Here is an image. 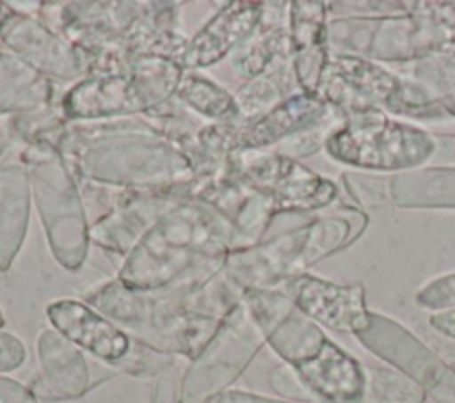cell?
<instances>
[{"mask_svg":"<svg viewBox=\"0 0 455 403\" xmlns=\"http://www.w3.org/2000/svg\"><path fill=\"white\" fill-rule=\"evenodd\" d=\"M192 291L188 288L142 291L114 279L89 291L85 302L149 348L192 360L222 323L187 311L185 300Z\"/></svg>","mask_w":455,"mask_h":403,"instance_id":"cell-3","label":"cell"},{"mask_svg":"<svg viewBox=\"0 0 455 403\" xmlns=\"http://www.w3.org/2000/svg\"><path fill=\"white\" fill-rule=\"evenodd\" d=\"M270 385L277 394H281L286 399H293V401H311L313 399V396L302 383L300 376L290 364H283L270 373Z\"/></svg>","mask_w":455,"mask_h":403,"instance_id":"cell-30","label":"cell"},{"mask_svg":"<svg viewBox=\"0 0 455 403\" xmlns=\"http://www.w3.org/2000/svg\"><path fill=\"white\" fill-rule=\"evenodd\" d=\"M236 167L251 186L274 201L277 213L323 208L336 197L332 181L315 174L283 153H268L254 158H245L238 153Z\"/></svg>","mask_w":455,"mask_h":403,"instance_id":"cell-10","label":"cell"},{"mask_svg":"<svg viewBox=\"0 0 455 403\" xmlns=\"http://www.w3.org/2000/svg\"><path fill=\"white\" fill-rule=\"evenodd\" d=\"M265 5L256 2H229L188 41L183 69L208 67L235 51L261 23Z\"/></svg>","mask_w":455,"mask_h":403,"instance_id":"cell-17","label":"cell"},{"mask_svg":"<svg viewBox=\"0 0 455 403\" xmlns=\"http://www.w3.org/2000/svg\"><path fill=\"white\" fill-rule=\"evenodd\" d=\"M0 403H39L28 387L0 375Z\"/></svg>","mask_w":455,"mask_h":403,"instance_id":"cell-33","label":"cell"},{"mask_svg":"<svg viewBox=\"0 0 455 403\" xmlns=\"http://www.w3.org/2000/svg\"><path fill=\"white\" fill-rule=\"evenodd\" d=\"M391 195L400 204L455 206V169H427L391 181Z\"/></svg>","mask_w":455,"mask_h":403,"instance_id":"cell-26","label":"cell"},{"mask_svg":"<svg viewBox=\"0 0 455 403\" xmlns=\"http://www.w3.org/2000/svg\"><path fill=\"white\" fill-rule=\"evenodd\" d=\"M325 147L343 163L384 170L419 165L435 149L428 133L387 119L379 108L354 112Z\"/></svg>","mask_w":455,"mask_h":403,"instance_id":"cell-6","label":"cell"},{"mask_svg":"<svg viewBox=\"0 0 455 403\" xmlns=\"http://www.w3.org/2000/svg\"><path fill=\"white\" fill-rule=\"evenodd\" d=\"M27 359V350L21 339L14 334L0 330V371L18 369Z\"/></svg>","mask_w":455,"mask_h":403,"instance_id":"cell-31","label":"cell"},{"mask_svg":"<svg viewBox=\"0 0 455 403\" xmlns=\"http://www.w3.org/2000/svg\"><path fill=\"white\" fill-rule=\"evenodd\" d=\"M208 403H291L284 399H274L267 396H259L254 392H245L238 389H228L217 396H213Z\"/></svg>","mask_w":455,"mask_h":403,"instance_id":"cell-34","label":"cell"},{"mask_svg":"<svg viewBox=\"0 0 455 403\" xmlns=\"http://www.w3.org/2000/svg\"><path fill=\"white\" fill-rule=\"evenodd\" d=\"M290 80L291 73L286 69V64L279 60L270 69L251 78L245 85H242L235 94V99L243 121L256 119L272 110L281 101H284Z\"/></svg>","mask_w":455,"mask_h":403,"instance_id":"cell-27","label":"cell"},{"mask_svg":"<svg viewBox=\"0 0 455 403\" xmlns=\"http://www.w3.org/2000/svg\"><path fill=\"white\" fill-rule=\"evenodd\" d=\"M0 41L4 46L44 76L75 80L89 73L87 57L66 37L28 14L0 2Z\"/></svg>","mask_w":455,"mask_h":403,"instance_id":"cell-12","label":"cell"},{"mask_svg":"<svg viewBox=\"0 0 455 403\" xmlns=\"http://www.w3.org/2000/svg\"><path fill=\"white\" fill-rule=\"evenodd\" d=\"M364 403H425L427 392L400 371L364 366Z\"/></svg>","mask_w":455,"mask_h":403,"instance_id":"cell-28","label":"cell"},{"mask_svg":"<svg viewBox=\"0 0 455 403\" xmlns=\"http://www.w3.org/2000/svg\"><path fill=\"white\" fill-rule=\"evenodd\" d=\"M183 197H188V188L121 190L116 204L89 227V236L98 247L128 256L153 224Z\"/></svg>","mask_w":455,"mask_h":403,"instance_id":"cell-13","label":"cell"},{"mask_svg":"<svg viewBox=\"0 0 455 403\" xmlns=\"http://www.w3.org/2000/svg\"><path fill=\"white\" fill-rule=\"evenodd\" d=\"M30 178L21 162L0 163V272L18 256L30 217Z\"/></svg>","mask_w":455,"mask_h":403,"instance_id":"cell-21","label":"cell"},{"mask_svg":"<svg viewBox=\"0 0 455 403\" xmlns=\"http://www.w3.org/2000/svg\"><path fill=\"white\" fill-rule=\"evenodd\" d=\"M288 53H291L290 32L281 27L263 30L258 25V28L233 51L231 64L238 75L254 78L279 60H284Z\"/></svg>","mask_w":455,"mask_h":403,"instance_id":"cell-24","label":"cell"},{"mask_svg":"<svg viewBox=\"0 0 455 403\" xmlns=\"http://www.w3.org/2000/svg\"><path fill=\"white\" fill-rule=\"evenodd\" d=\"M352 231L354 224L345 218L315 220L254 247L231 250L222 273L240 293L272 289L345 247L354 238Z\"/></svg>","mask_w":455,"mask_h":403,"instance_id":"cell-5","label":"cell"},{"mask_svg":"<svg viewBox=\"0 0 455 403\" xmlns=\"http://www.w3.org/2000/svg\"><path fill=\"white\" fill-rule=\"evenodd\" d=\"M291 367L320 403H364V366L331 339L313 359Z\"/></svg>","mask_w":455,"mask_h":403,"instance_id":"cell-18","label":"cell"},{"mask_svg":"<svg viewBox=\"0 0 455 403\" xmlns=\"http://www.w3.org/2000/svg\"><path fill=\"white\" fill-rule=\"evenodd\" d=\"M430 325L443 336L455 339V309L437 311L430 316Z\"/></svg>","mask_w":455,"mask_h":403,"instance_id":"cell-35","label":"cell"},{"mask_svg":"<svg viewBox=\"0 0 455 403\" xmlns=\"http://www.w3.org/2000/svg\"><path fill=\"white\" fill-rule=\"evenodd\" d=\"M231 250V225L212 208L183 197L126 256L117 281L142 291L199 286L224 268Z\"/></svg>","mask_w":455,"mask_h":403,"instance_id":"cell-2","label":"cell"},{"mask_svg":"<svg viewBox=\"0 0 455 403\" xmlns=\"http://www.w3.org/2000/svg\"><path fill=\"white\" fill-rule=\"evenodd\" d=\"M155 108L140 78L126 67L116 75H91L62 98L60 114L68 122L123 117Z\"/></svg>","mask_w":455,"mask_h":403,"instance_id":"cell-14","label":"cell"},{"mask_svg":"<svg viewBox=\"0 0 455 403\" xmlns=\"http://www.w3.org/2000/svg\"><path fill=\"white\" fill-rule=\"evenodd\" d=\"M320 89L325 92L322 96L325 101L352 108V112L384 105L393 112L418 117L441 114L423 91L355 57H334L325 69Z\"/></svg>","mask_w":455,"mask_h":403,"instance_id":"cell-8","label":"cell"},{"mask_svg":"<svg viewBox=\"0 0 455 403\" xmlns=\"http://www.w3.org/2000/svg\"><path fill=\"white\" fill-rule=\"evenodd\" d=\"M41 378L55 392L57 399H76L91 385L87 362L76 344L55 328H44L37 337Z\"/></svg>","mask_w":455,"mask_h":403,"instance_id":"cell-22","label":"cell"},{"mask_svg":"<svg viewBox=\"0 0 455 403\" xmlns=\"http://www.w3.org/2000/svg\"><path fill=\"white\" fill-rule=\"evenodd\" d=\"M4 325H5V320H4V314H2V311H0V330L4 328Z\"/></svg>","mask_w":455,"mask_h":403,"instance_id":"cell-36","label":"cell"},{"mask_svg":"<svg viewBox=\"0 0 455 403\" xmlns=\"http://www.w3.org/2000/svg\"><path fill=\"white\" fill-rule=\"evenodd\" d=\"M284 293L316 325L336 332L361 334L370 325L371 312L366 307L361 284L341 286L316 275L302 273L288 279Z\"/></svg>","mask_w":455,"mask_h":403,"instance_id":"cell-15","label":"cell"},{"mask_svg":"<svg viewBox=\"0 0 455 403\" xmlns=\"http://www.w3.org/2000/svg\"><path fill=\"white\" fill-rule=\"evenodd\" d=\"M355 337L371 353L414 380L437 403H455V369L395 320L371 312L368 328Z\"/></svg>","mask_w":455,"mask_h":403,"instance_id":"cell-9","label":"cell"},{"mask_svg":"<svg viewBox=\"0 0 455 403\" xmlns=\"http://www.w3.org/2000/svg\"><path fill=\"white\" fill-rule=\"evenodd\" d=\"M329 105L316 94H291L267 114L243 122L238 133V151L265 147L286 137H295L322 124L329 117Z\"/></svg>","mask_w":455,"mask_h":403,"instance_id":"cell-20","label":"cell"},{"mask_svg":"<svg viewBox=\"0 0 455 403\" xmlns=\"http://www.w3.org/2000/svg\"><path fill=\"white\" fill-rule=\"evenodd\" d=\"M28 170L32 197L53 257L66 270H78L89 250V224L76 178L62 151L50 142L28 144L20 154Z\"/></svg>","mask_w":455,"mask_h":403,"instance_id":"cell-4","label":"cell"},{"mask_svg":"<svg viewBox=\"0 0 455 403\" xmlns=\"http://www.w3.org/2000/svg\"><path fill=\"white\" fill-rule=\"evenodd\" d=\"M59 149L80 181L119 190H187L188 160L155 124L137 119L68 124Z\"/></svg>","mask_w":455,"mask_h":403,"instance_id":"cell-1","label":"cell"},{"mask_svg":"<svg viewBox=\"0 0 455 403\" xmlns=\"http://www.w3.org/2000/svg\"><path fill=\"white\" fill-rule=\"evenodd\" d=\"M416 302L427 309L444 311L455 309V273L444 275L441 279L427 284L418 295Z\"/></svg>","mask_w":455,"mask_h":403,"instance_id":"cell-29","label":"cell"},{"mask_svg":"<svg viewBox=\"0 0 455 403\" xmlns=\"http://www.w3.org/2000/svg\"><path fill=\"white\" fill-rule=\"evenodd\" d=\"M242 302L259 327L265 343L290 366L313 359L329 339L284 291L247 289L242 293Z\"/></svg>","mask_w":455,"mask_h":403,"instance_id":"cell-11","label":"cell"},{"mask_svg":"<svg viewBox=\"0 0 455 403\" xmlns=\"http://www.w3.org/2000/svg\"><path fill=\"white\" fill-rule=\"evenodd\" d=\"M329 30L325 9L316 2H293L290 9V46L293 73L307 94L320 96V85L329 66Z\"/></svg>","mask_w":455,"mask_h":403,"instance_id":"cell-19","label":"cell"},{"mask_svg":"<svg viewBox=\"0 0 455 403\" xmlns=\"http://www.w3.org/2000/svg\"><path fill=\"white\" fill-rule=\"evenodd\" d=\"M265 337L243 302L219 325L204 348L190 360L180 382V403H208L247 369Z\"/></svg>","mask_w":455,"mask_h":403,"instance_id":"cell-7","label":"cell"},{"mask_svg":"<svg viewBox=\"0 0 455 403\" xmlns=\"http://www.w3.org/2000/svg\"><path fill=\"white\" fill-rule=\"evenodd\" d=\"M46 316L66 339L110 366L121 367L135 346L132 336L85 302L59 298L46 307Z\"/></svg>","mask_w":455,"mask_h":403,"instance_id":"cell-16","label":"cell"},{"mask_svg":"<svg viewBox=\"0 0 455 403\" xmlns=\"http://www.w3.org/2000/svg\"><path fill=\"white\" fill-rule=\"evenodd\" d=\"M151 403H180V380L172 364L158 373L151 394Z\"/></svg>","mask_w":455,"mask_h":403,"instance_id":"cell-32","label":"cell"},{"mask_svg":"<svg viewBox=\"0 0 455 403\" xmlns=\"http://www.w3.org/2000/svg\"><path fill=\"white\" fill-rule=\"evenodd\" d=\"M178 101L190 107L194 112L212 119L213 122L243 124V117L236 105L235 96L226 89L212 82L210 78L197 75H183L178 91Z\"/></svg>","mask_w":455,"mask_h":403,"instance_id":"cell-25","label":"cell"},{"mask_svg":"<svg viewBox=\"0 0 455 403\" xmlns=\"http://www.w3.org/2000/svg\"><path fill=\"white\" fill-rule=\"evenodd\" d=\"M52 82L11 51L0 50V115L48 108Z\"/></svg>","mask_w":455,"mask_h":403,"instance_id":"cell-23","label":"cell"}]
</instances>
